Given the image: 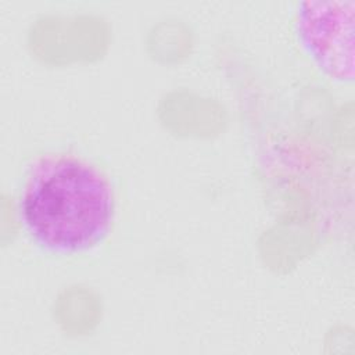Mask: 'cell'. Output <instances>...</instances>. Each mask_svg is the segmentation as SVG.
I'll use <instances>...</instances> for the list:
<instances>
[{
  "label": "cell",
  "mask_w": 355,
  "mask_h": 355,
  "mask_svg": "<svg viewBox=\"0 0 355 355\" xmlns=\"http://www.w3.org/2000/svg\"><path fill=\"white\" fill-rule=\"evenodd\" d=\"M114 198L107 178L69 154H49L29 169L21 215L31 237L54 252H78L108 233Z\"/></svg>",
  "instance_id": "1"
},
{
  "label": "cell",
  "mask_w": 355,
  "mask_h": 355,
  "mask_svg": "<svg viewBox=\"0 0 355 355\" xmlns=\"http://www.w3.org/2000/svg\"><path fill=\"white\" fill-rule=\"evenodd\" d=\"M354 3L305 1L298 8V35L318 65L336 79L352 78Z\"/></svg>",
  "instance_id": "2"
}]
</instances>
